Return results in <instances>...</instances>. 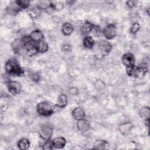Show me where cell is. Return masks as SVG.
<instances>
[{
  "label": "cell",
  "mask_w": 150,
  "mask_h": 150,
  "mask_svg": "<svg viewBox=\"0 0 150 150\" xmlns=\"http://www.w3.org/2000/svg\"><path fill=\"white\" fill-rule=\"evenodd\" d=\"M5 69L6 73L12 76H20L24 74V70L21 67L15 58L9 59L5 63Z\"/></svg>",
  "instance_id": "obj_1"
},
{
  "label": "cell",
  "mask_w": 150,
  "mask_h": 150,
  "mask_svg": "<svg viewBox=\"0 0 150 150\" xmlns=\"http://www.w3.org/2000/svg\"><path fill=\"white\" fill-rule=\"evenodd\" d=\"M36 110L39 114L44 117L50 116L56 111V105L47 101H42L37 104Z\"/></svg>",
  "instance_id": "obj_2"
},
{
  "label": "cell",
  "mask_w": 150,
  "mask_h": 150,
  "mask_svg": "<svg viewBox=\"0 0 150 150\" xmlns=\"http://www.w3.org/2000/svg\"><path fill=\"white\" fill-rule=\"evenodd\" d=\"M22 42L23 49H25L28 54L34 55L38 52L36 49V43H35L29 36H26L22 38Z\"/></svg>",
  "instance_id": "obj_3"
},
{
  "label": "cell",
  "mask_w": 150,
  "mask_h": 150,
  "mask_svg": "<svg viewBox=\"0 0 150 150\" xmlns=\"http://www.w3.org/2000/svg\"><path fill=\"white\" fill-rule=\"evenodd\" d=\"M103 35L107 39H112L117 35V28L113 24L107 25L103 30Z\"/></svg>",
  "instance_id": "obj_4"
},
{
  "label": "cell",
  "mask_w": 150,
  "mask_h": 150,
  "mask_svg": "<svg viewBox=\"0 0 150 150\" xmlns=\"http://www.w3.org/2000/svg\"><path fill=\"white\" fill-rule=\"evenodd\" d=\"M53 133L52 128L47 125H43L39 131V136L45 141L50 139Z\"/></svg>",
  "instance_id": "obj_5"
},
{
  "label": "cell",
  "mask_w": 150,
  "mask_h": 150,
  "mask_svg": "<svg viewBox=\"0 0 150 150\" xmlns=\"http://www.w3.org/2000/svg\"><path fill=\"white\" fill-rule=\"evenodd\" d=\"M8 89L11 94H18L21 91V85L16 81H11L8 84Z\"/></svg>",
  "instance_id": "obj_6"
},
{
  "label": "cell",
  "mask_w": 150,
  "mask_h": 150,
  "mask_svg": "<svg viewBox=\"0 0 150 150\" xmlns=\"http://www.w3.org/2000/svg\"><path fill=\"white\" fill-rule=\"evenodd\" d=\"M121 60L126 67L135 65V59L134 54L131 53H127L124 54L122 56Z\"/></svg>",
  "instance_id": "obj_7"
},
{
  "label": "cell",
  "mask_w": 150,
  "mask_h": 150,
  "mask_svg": "<svg viewBox=\"0 0 150 150\" xmlns=\"http://www.w3.org/2000/svg\"><path fill=\"white\" fill-rule=\"evenodd\" d=\"M98 47L103 55L107 54L112 49L111 44L107 40H101L98 44Z\"/></svg>",
  "instance_id": "obj_8"
},
{
  "label": "cell",
  "mask_w": 150,
  "mask_h": 150,
  "mask_svg": "<svg viewBox=\"0 0 150 150\" xmlns=\"http://www.w3.org/2000/svg\"><path fill=\"white\" fill-rule=\"evenodd\" d=\"M77 127L79 131L81 132H85L90 129V125L88 120H87L84 118L83 119H81L77 121Z\"/></svg>",
  "instance_id": "obj_9"
},
{
  "label": "cell",
  "mask_w": 150,
  "mask_h": 150,
  "mask_svg": "<svg viewBox=\"0 0 150 150\" xmlns=\"http://www.w3.org/2000/svg\"><path fill=\"white\" fill-rule=\"evenodd\" d=\"M71 115H72L73 118L74 120L78 121L79 120H81V119H83L84 118L85 111L83 108H81L80 107H78L75 108L73 110Z\"/></svg>",
  "instance_id": "obj_10"
},
{
  "label": "cell",
  "mask_w": 150,
  "mask_h": 150,
  "mask_svg": "<svg viewBox=\"0 0 150 150\" xmlns=\"http://www.w3.org/2000/svg\"><path fill=\"white\" fill-rule=\"evenodd\" d=\"M132 128V124L130 122H125L119 126V131L124 135H128Z\"/></svg>",
  "instance_id": "obj_11"
},
{
  "label": "cell",
  "mask_w": 150,
  "mask_h": 150,
  "mask_svg": "<svg viewBox=\"0 0 150 150\" xmlns=\"http://www.w3.org/2000/svg\"><path fill=\"white\" fill-rule=\"evenodd\" d=\"M53 145L54 148L62 149L63 148L66 144V139L62 137H58L52 140Z\"/></svg>",
  "instance_id": "obj_12"
},
{
  "label": "cell",
  "mask_w": 150,
  "mask_h": 150,
  "mask_svg": "<svg viewBox=\"0 0 150 150\" xmlns=\"http://www.w3.org/2000/svg\"><path fill=\"white\" fill-rule=\"evenodd\" d=\"M29 36L35 43L42 41L44 39V35L43 33L39 30H35L32 31L30 33Z\"/></svg>",
  "instance_id": "obj_13"
},
{
  "label": "cell",
  "mask_w": 150,
  "mask_h": 150,
  "mask_svg": "<svg viewBox=\"0 0 150 150\" xmlns=\"http://www.w3.org/2000/svg\"><path fill=\"white\" fill-rule=\"evenodd\" d=\"M94 25L90 22L86 21L82 23L81 26V32L83 35H87L91 32Z\"/></svg>",
  "instance_id": "obj_14"
},
{
  "label": "cell",
  "mask_w": 150,
  "mask_h": 150,
  "mask_svg": "<svg viewBox=\"0 0 150 150\" xmlns=\"http://www.w3.org/2000/svg\"><path fill=\"white\" fill-rule=\"evenodd\" d=\"M62 32L66 36L70 35L73 32L74 28L73 25L69 22H65L62 26Z\"/></svg>",
  "instance_id": "obj_15"
},
{
  "label": "cell",
  "mask_w": 150,
  "mask_h": 150,
  "mask_svg": "<svg viewBox=\"0 0 150 150\" xmlns=\"http://www.w3.org/2000/svg\"><path fill=\"white\" fill-rule=\"evenodd\" d=\"M11 46L13 52L15 53H19L22 49H23L22 39H21L14 40L11 43Z\"/></svg>",
  "instance_id": "obj_16"
},
{
  "label": "cell",
  "mask_w": 150,
  "mask_h": 150,
  "mask_svg": "<svg viewBox=\"0 0 150 150\" xmlns=\"http://www.w3.org/2000/svg\"><path fill=\"white\" fill-rule=\"evenodd\" d=\"M96 149H107L109 148V144L105 140H97L93 145Z\"/></svg>",
  "instance_id": "obj_17"
},
{
  "label": "cell",
  "mask_w": 150,
  "mask_h": 150,
  "mask_svg": "<svg viewBox=\"0 0 150 150\" xmlns=\"http://www.w3.org/2000/svg\"><path fill=\"white\" fill-rule=\"evenodd\" d=\"M67 102H68V100H67V96L65 94L62 93L58 97L57 104L56 105L60 108H64L67 105Z\"/></svg>",
  "instance_id": "obj_18"
},
{
  "label": "cell",
  "mask_w": 150,
  "mask_h": 150,
  "mask_svg": "<svg viewBox=\"0 0 150 150\" xmlns=\"http://www.w3.org/2000/svg\"><path fill=\"white\" fill-rule=\"evenodd\" d=\"M83 46L85 48L90 49L93 48L94 45V40L91 36H86L83 39Z\"/></svg>",
  "instance_id": "obj_19"
},
{
  "label": "cell",
  "mask_w": 150,
  "mask_h": 150,
  "mask_svg": "<svg viewBox=\"0 0 150 150\" xmlns=\"http://www.w3.org/2000/svg\"><path fill=\"white\" fill-rule=\"evenodd\" d=\"M36 49L38 52L43 53L47 51L48 50V45L44 40L40 41L36 43Z\"/></svg>",
  "instance_id": "obj_20"
},
{
  "label": "cell",
  "mask_w": 150,
  "mask_h": 150,
  "mask_svg": "<svg viewBox=\"0 0 150 150\" xmlns=\"http://www.w3.org/2000/svg\"><path fill=\"white\" fill-rule=\"evenodd\" d=\"M30 146V142L26 138H22L18 142V146L20 149H27Z\"/></svg>",
  "instance_id": "obj_21"
},
{
  "label": "cell",
  "mask_w": 150,
  "mask_h": 150,
  "mask_svg": "<svg viewBox=\"0 0 150 150\" xmlns=\"http://www.w3.org/2000/svg\"><path fill=\"white\" fill-rule=\"evenodd\" d=\"M137 69H138V66H136L135 65L128 66V67H126V73L129 76L136 77Z\"/></svg>",
  "instance_id": "obj_22"
},
{
  "label": "cell",
  "mask_w": 150,
  "mask_h": 150,
  "mask_svg": "<svg viewBox=\"0 0 150 150\" xmlns=\"http://www.w3.org/2000/svg\"><path fill=\"white\" fill-rule=\"evenodd\" d=\"M149 114H150V110L148 107H142L141 108V110L139 111V114L140 117L144 119L149 118Z\"/></svg>",
  "instance_id": "obj_23"
},
{
  "label": "cell",
  "mask_w": 150,
  "mask_h": 150,
  "mask_svg": "<svg viewBox=\"0 0 150 150\" xmlns=\"http://www.w3.org/2000/svg\"><path fill=\"white\" fill-rule=\"evenodd\" d=\"M40 9L38 7L37 8L30 9L28 11V13L32 19H36L40 15Z\"/></svg>",
  "instance_id": "obj_24"
},
{
  "label": "cell",
  "mask_w": 150,
  "mask_h": 150,
  "mask_svg": "<svg viewBox=\"0 0 150 150\" xmlns=\"http://www.w3.org/2000/svg\"><path fill=\"white\" fill-rule=\"evenodd\" d=\"M16 5L21 9L27 8L30 4V2L27 0H18L15 2Z\"/></svg>",
  "instance_id": "obj_25"
},
{
  "label": "cell",
  "mask_w": 150,
  "mask_h": 150,
  "mask_svg": "<svg viewBox=\"0 0 150 150\" xmlns=\"http://www.w3.org/2000/svg\"><path fill=\"white\" fill-rule=\"evenodd\" d=\"M91 32L95 36L97 37H100L103 35V31L100 27L98 25H94Z\"/></svg>",
  "instance_id": "obj_26"
},
{
  "label": "cell",
  "mask_w": 150,
  "mask_h": 150,
  "mask_svg": "<svg viewBox=\"0 0 150 150\" xmlns=\"http://www.w3.org/2000/svg\"><path fill=\"white\" fill-rule=\"evenodd\" d=\"M53 148L54 146L53 145L52 140H50V139L46 140L42 146V149L44 150H50L53 149Z\"/></svg>",
  "instance_id": "obj_27"
},
{
  "label": "cell",
  "mask_w": 150,
  "mask_h": 150,
  "mask_svg": "<svg viewBox=\"0 0 150 150\" xmlns=\"http://www.w3.org/2000/svg\"><path fill=\"white\" fill-rule=\"evenodd\" d=\"M139 24L138 22H134L132 24L130 28V32L132 34H135L139 29Z\"/></svg>",
  "instance_id": "obj_28"
},
{
  "label": "cell",
  "mask_w": 150,
  "mask_h": 150,
  "mask_svg": "<svg viewBox=\"0 0 150 150\" xmlns=\"http://www.w3.org/2000/svg\"><path fill=\"white\" fill-rule=\"evenodd\" d=\"M52 5L53 7L54 11H60L64 7V5L62 2H56L55 4L52 3Z\"/></svg>",
  "instance_id": "obj_29"
},
{
  "label": "cell",
  "mask_w": 150,
  "mask_h": 150,
  "mask_svg": "<svg viewBox=\"0 0 150 150\" xmlns=\"http://www.w3.org/2000/svg\"><path fill=\"white\" fill-rule=\"evenodd\" d=\"M126 4L129 8H132L135 5V2L134 1H128L126 2Z\"/></svg>",
  "instance_id": "obj_30"
},
{
  "label": "cell",
  "mask_w": 150,
  "mask_h": 150,
  "mask_svg": "<svg viewBox=\"0 0 150 150\" xmlns=\"http://www.w3.org/2000/svg\"><path fill=\"white\" fill-rule=\"evenodd\" d=\"M62 47L63 49V50H64V51H69L70 50V49H71L70 45L69 44H68V43L63 44L62 45Z\"/></svg>",
  "instance_id": "obj_31"
},
{
  "label": "cell",
  "mask_w": 150,
  "mask_h": 150,
  "mask_svg": "<svg viewBox=\"0 0 150 150\" xmlns=\"http://www.w3.org/2000/svg\"><path fill=\"white\" fill-rule=\"evenodd\" d=\"M70 93L72 94V95H75V94H77L79 93V90L76 87H71L70 88L69 90Z\"/></svg>",
  "instance_id": "obj_32"
},
{
  "label": "cell",
  "mask_w": 150,
  "mask_h": 150,
  "mask_svg": "<svg viewBox=\"0 0 150 150\" xmlns=\"http://www.w3.org/2000/svg\"><path fill=\"white\" fill-rule=\"evenodd\" d=\"M32 79L35 81H38L39 79V75L38 73L33 74L32 75Z\"/></svg>",
  "instance_id": "obj_33"
},
{
  "label": "cell",
  "mask_w": 150,
  "mask_h": 150,
  "mask_svg": "<svg viewBox=\"0 0 150 150\" xmlns=\"http://www.w3.org/2000/svg\"><path fill=\"white\" fill-rule=\"evenodd\" d=\"M149 118L145 119V124L148 127H149Z\"/></svg>",
  "instance_id": "obj_34"
}]
</instances>
